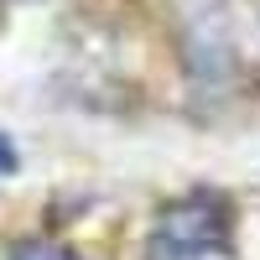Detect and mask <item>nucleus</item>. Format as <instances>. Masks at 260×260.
I'll return each mask as SVG.
<instances>
[{
  "label": "nucleus",
  "instance_id": "1",
  "mask_svg": "<svg viewBox=\"0 0 260 260\" xmlns=\"http://www.w3.org/2000/svg\"><path fill=\"white\" fill-rule=\"evenodd\" d=\"M224 245H229V203L219 192H187V198L156 213L146 255L151 260H208Z\"/></svg>",
  "mask_w": 260,
  "mask_h": 260
},
{
  "label": "nucleus",
  "instance_id": "2",
  "mask_svg": "<svg viewBox=\"0 0 260 260\" xmlns=\"http://www.w3.org/2000/svg\"><path fill=\"white\" fill-rule=\"evenodd\" d=\"M16 260H73L68 250H47V245H26V250H16Z\"/></svg>",
  "mask_w": 260,
  "mask_h": 260
},
{
  "label": "nucleus",
  "instance_id": "3",
  "mask_svg": "<svg viewBox=\"0 0 260 260\" xmlns=\"http://www.w3.org/2000/svg\"><path fill=\"white\" fill-rule=\"evenodd\" d=\"M16 146H11V136H6V130H0V172H16Z\"/></svg>",
  "mask_w": 260,
  "mask_h": 260
}]
</instances>
